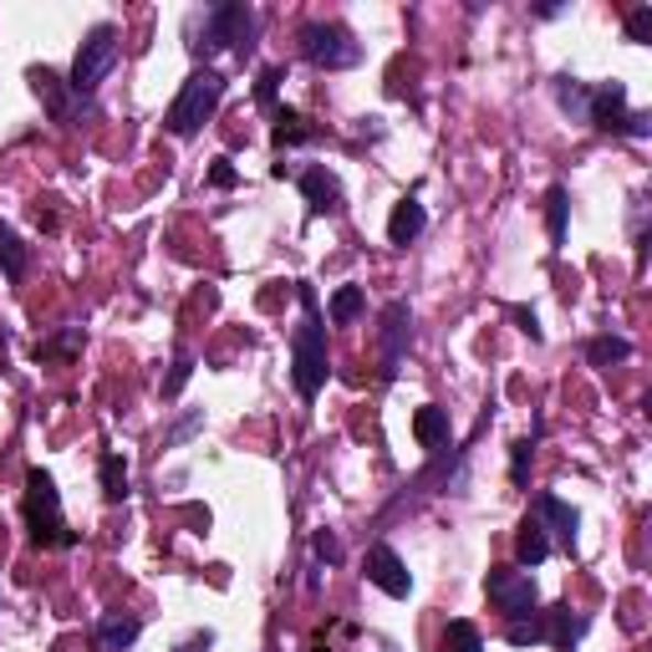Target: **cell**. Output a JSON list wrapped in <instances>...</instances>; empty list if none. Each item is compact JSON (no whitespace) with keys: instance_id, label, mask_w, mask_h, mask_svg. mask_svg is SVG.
I'll list each match as a JSON object with an SVG mask.
<instances>
[{"instance_id":"obj_9","label":"cell","mask_w":652,"mask_h":652,"mask_svg":"<svg viewBox=\"0 0 652 652\" xmlns=\"http://www.w3.org/2000/svg\"><path fill=\"white\" fill-rule=\"evenodd\" d=\"M362 571H367V581L377 586V591H387V597H408L413 591V571L403 566V556L387 541H377V546H367V556H362Z\"/></svg>"},{"instance_id":"obj_22","label":"cell","mask_w":652,"mask_h":652,"mask_svg":"<svg viewBox=\"0 0 652 652\" xmlns=\"http://www.w3.org/2000/svg\"><path fill=\"white\" fill-rule=\"evenodd\" d=\"M311 138H317V128H311V122L301 118L296 107H280V113H276V128H270V143H276L280 153H286V148L311 143Z\"/></svg>"},{"instance_id":"obj_18","label":"cell","mask_w":652,"mask_h":652,"mask_svg":"<svg viewBox=\"0 0 652 652\" xmlns=\"http://www.w3.org/2000/svg\"><path fill=\"white\" fill-rule=\"evenodd\" d=\"M546 556H551V535H546V525H541V515L531 510L515 531V560L520 566H541Z\"/></svg>"},{"instance_id":"obj_36","label":"cell","mask_w":652,"mask_h":652,"mask_svg":"<svg viewBox=\"0 0 652 652\" xmlns=\"http://www.w3.org/2000/svg\"><path fill=\"white\" fill-rule=\"evenodd\" d=\"M317 560H327V566H336V560H342V546H336L332 531H317Z\"/></svg>"},{"instance_id":"obj_2","label":"cell","mask_w":652,"mask_h":652,"mask_svg":"<svg viewBox=\"0 0 652 652\" xmlns=\"http://www.w3.org/2000/svg\"><path fill=\"white\" fill-rule=\"evenodd\" d=\"M21 520H26L31 546L41 551H72L77 546V531L62 515V490L46 469H31L26 474V500H21Z\"/></svg>"},{"instance_id":"obj_15","label":"cell","mask_w":652,"mask_h":652,"mask_svg":"<svg viewBox=\"0 0 652 652\" xmlns=\"http://www.w3.org/2000/svg\"><path fill=\"white\" fill-rule=\"evenodd\" d=\"M428 229V210L418 200H398L387 214V245H413Z\"/></svg>"},{"instance_id":"obj_5","label":"cell","mask_w":652,"mask_h":652,"mask_svg":"<svg viewBox=\"0 0 652 652\" xmlns=\"http://www.w3.org/2000/svg\"><path fill=\"white\" fill-rule=\"evenodd\" d=\"M118 52H122V41H118V26L113 21H97L87 36H82L77 56H72V93L77 97H93L97 87L107 82V72L118 67Z\"/></svg>"},{"instance_id":"obj_33","label":"cell","mask_w":652,"mask_h":652,"mask_svg":"<svg viewBox=\"0 0 652 652\" xmlns=\"http://www.w3.org/2000/svg\"><path fill=\"white\" fill-rule=\"evenodd\" d=\"M627 41H652V6H638L627 15Z\"/></svg>"},{"instance_id":"obj_25","label":"cell","mask_w":652,"mask_h":652,"mask_svg":"<svg viewBox=\"0 0 652 652\" xmlns=\"http://www.w3.org/2000/svg\"><path fill=\"white\" fill-rule=\"evenodd\" d=\"M82 342H87V336H82V327H62L56 336L36 342V352H31V357H36V362H67V357H77V352H82Z\"/></svg>"},{"instance_id":"obj_11","label":"cell","mask_w":652,"mask_h":652,"mask_svg":"<svg viewBox=\"0 0 652 652\" xmlns=\"http://www.w3.org/2000/svg\"><path fill=\"white\" fill-rule=\"evenodd\" d=\"M535 515H541V525H546V535H556L551 546L560 551H576V531H581V515H576V505H566L560 494H535Z\"/></svg>"},{"instance_id":"obj_19","label":"cell","mask_w":652,"mask_h":652,"mask_svg":"<svg viewBox=\"0 0 652 652\" xmlns=\"http://www.w3.org/2000/svg\"><path fill=\"white\" fill-rule=\"evenodd\" d=\"M97 480H103V500L107 505H122L128 500V459H122L118 449H103V459H97Z\"/></svg>"},{"instance_id":"obj_26","label":"cell","mask_w":652,"mask_h":652,"mask_svg":"<svg viewBox=\"0 0 652 652\" xmlns=\"http://www.w3.org/2000/svg\"><path fill=\"white\" fill-rule=\"evenodd\" d=\"M632 357V342L627 336H591L586 342V362L591 367H617V362H627Z\"/></svg>"},{"instance_id":"obj_10","label":"cell","mask_w":652,"mask_h":652,"mask_svg":"<svg viewBox=\"0 0 652 652\" xmlns=\"http://www.w3.org/2000/svg\"><path fill=\"white\" fill-rule=\"evenodd\" d=\"M408 327H413L408 301H387L383 317H377V357H383V377L398 373L403 352H408Z\"/></svg>"},{"instance_id":"obj_24","label":"cell","mask_w":652,"mask_h":652,"mask_svg":"<svg viewBox=\"0 0 652 652\" xmlns=\"http://www.w3.org/2000/svg\"><path fill=\"white\" fill-rule=\"evenodd\" d=\"M362 311H367V291H362V286H336L332 301H327V317H332L336 327H352Z\"/></svg>"},{"instance_id":"obj_1","label":"cell","mask_w":652,"mask_h":652,"mask_svg":"<svg viewBox=\"0 0 652 652\" xmlns=\"http://www.w3.org/2000/svg\"><path fill=\"white\" fill-rule=\"evenodd\" d=\"M301 296V327L291 336V383L301 398H317L327 377H332V352H327V327H321V307H317V291H311L307 280L296 286Z\"/></svg>"},{"instance_id":"obj_17","label":"cell","mask_w":652,"mask_h":652,"mask_svg":"<svg viewBox=\"0 0 652 652\" xmlns=\"http://www.w3.org/2000/svg\"><path fill=\"white\" fill-rule=\"evenodd\" d=\"M413 439L424 443V449H443V443L453 439L449 408H439V403H424V408L413 413Z\"/></svg>"},{"instance_id":"obj_20","label":"cell","mask_w":652,"mask_h":652,"mask_svg":"<svg viewBox=\"0 0 652 652\" xmlns=\"http://www.w3.org/2000/svg\"><path fill=\"white\" fill-rule=\"evenodd\" d=\"M0 270H6V280H26V270H31V245L15 235L6 220H0Z\"/></svg>"},{"instance_id":"obj_27","label":"cell","mask_w":652,"mask_h":652,"mask_svg":"<svg viewBox=\"0 0 652 652\" xmlns=\"http://www.w3.org/2000/svg\"><path fill=\"white\" fill-rule=\"evenodd\" d=\"M505 642H510V648H541V642H546L541 607H535V612H525V617H510V622H505Z\"/></svg>"},{"instance_id":"obj_13","label":"cell","mask_w":652,"mask_h":652,"mask_svg":"<svg viewBox=\"0 0 652 652\" xmlns=\"http://www.w3.org/2000/svg\"><path fill=\"white\" fill-rule=\"evenodd\" d=\"M138 638H143V622H138L133 612H122V607H113V612H103L93 622V648L97 652H128Z\"/></svg>"},{"instance_id":"obj_32","label":"cell","mask_w":652,"mask_h":652,"mask_svg":"<svg viewBox=\"0 0 652 652\" xmlns=\"http://www.w3.org/2000/svg\"><path fill=\"white\" fill-rule=\"evenodd\" d=\"M531 459H535V443L531 439H520L515 449H510V480L525 484V474H531Z\"/></svg>"},{"instance_id":"obj_31","label":"cell","mask_w":652,"mask_h":652,"mask_svg":"<svg viewBox=\"0 0 652 652\" xmlns=\"http://www.w3.org/2000/svg\"><path fill=\"white\" fill-rule=\"evenodd\" d=\"M200 428H204V413H184V418H179V424H173L169 434H163V449H179V443L194 439Z\"/></svg>"},{"instance_id":"obj_30","label":"cell","mask_w":652,"mask_h":652,"mask_svg":"<svg viewBox=\"0 0 652 652\" xmlns=\"http://www.w3.org/2000/svg\"><path fill=\"white\" fill-rule=\"evenodd\" d=\"M280 82H286V67H266V72H260V82H255V103L266 107V113H276Z\"/></svg>"},{"instance_id":"obj_23","label":"cell","mask_w":652,"mask_h":652,"mask_svg":"<svg viewBox=\"0 0 652 652\" xmlns=\"http://www.w3.org/2000/svg\"><path fill=\"white\" fill-rule=\"evenodd\" d=\"M546 225H551V245H566V225H571V189L566 184H551L546 194Z\"/></svg>"},{"instance_id":"obj_7","label":"cell","mask_w":652,"mask_h":652,"mask_svg":"<svg viewBox=\"0 0 652 652\" xmlns=\"http://www.w3.org/2000/svg\"><path fill=\"white\" fill-rule=\"evenodd\" d=\"M484 591H490L494 612L505 617H525L541 607V591H535V576L531 571H515V566H490V576H484Z\"/></svg>"},{"instance_id":"obj_37","label":"cell","mask_w":652,"mask_h":652,"mask_svg":"<svg viewBox=\"0 0 652 652\" xmlns=\"http://www.w3.org/2000/svg\"><path fill=\"white\" fill-rule=\"evenodd\" d=\"M173 652H214V632H210V627H204V632H189V638L179 642Z\"/></svg>"},{"instance_id":"obj_29","label":"cell","mask_w":652,"mask_h":652,"mask_svg":"<svg viewBox=\"0 0 652 652\" xmlns=\"http://www.w3.org/2000/svg\"><path fill=\"white\" fill-rule=\"evenodd\" d=\"M189 377H194V357H189V352H179V357H173V367H169V377H163V398H179V393H184L189 387Z\"/></svg>"},{"instance_id":"obj_38","label":"cell","mask_w":652,"mask_h":652,"mask_svg":"<svg viewBox=\"0 0 652 652\" xmlns=\"http://www.w3.org/2000/svg\"><path fill=\"white\" fill-rule=\"evenodd\" d=\"M622 133H627V138H648V133H652V118H648V113H627Z\"/></svg>"},{"instance_id":"obj_3","label":"cell","mask_w":652,"mask_h":652,"mask_svg":"<svg viewBox=\"0 0 652 652\" xmlns=\"http://www.w3.org/2000/svg\"><path fill=\"white\" fill-rule=\"evenodd\" d=\"M189 52L194 56H214V52H229V46H241L250 52V36H255V11L241 6V0H225V6H210L204 15H194V26H189Z\"/></svg>"},{"instance_id":"obj_12","label":"cell","mask_w":652,"mask_h":652,"mask_svg":"<svg viewBox=\"0 0 652 652\" xmlns=\"http://www.w3.org/2000/svg\"><path fill=\"white\" fill-rule=\"evenodd\" d=\"M296 189H301V200H307L311 220H321V214H336V210H342V179H336L332 169H307V173H296Z\"/></svg>"},{"instance_id":"obj_4","label":"cell","mask_w":652,"mask_h":652,"mask_svg":"<svg viewBox=\"0 0 652 652\" xmlns=\"http://www.w3.org/2000/svg\"><path fill=\"white\" fill-rule=\"evenodd\" d=\"M225 103V77L214 67H200L189 72V82L179 87V97L169 103V118H163V128H169L173 138H194L204 128V122L214 118V107Z\"/></svg>"},{"instance_id":"obj_35","label":"cell","mask_w":652,"mask_h":652,"mask_svg":"<svg viewBox=\"0 0 652 652\" xmlns=\"http://www.w3.org/2000/svg\"><path fill=\"white\" fill-rule=\"evenodd\" d=\"M210 184H214V189H235V184H241L235 163H229V159H214V163H210Z\"/></svg>"},{"instance_id":"obj_21","label":"cell","mask_w":652,"mask_h":652,"mask_svg":"<svg viewBox=\"0 0 652 652\" xmlns=\"http://www.w3.org/2000/svg\"><path fill=\"white\" fill-rule=\"evenodd\" d=\"M551 93H556V107L566 113V118L586 122V113H591V87H586L581 77H556L551 82Z\"/></svg>"},{"instance_id":"obj_39","label":"cell","mask_w":652,"mask_h":652,"mask_svg":"<svg viewBox=\"0 0 652 652\" xmlns=\"http://www.w3.org/2000/svg\"><path fill=\"white\" fill-rule=\"evenodd\" d=\"M560 652H576V648H560Z\"/></svg>"},{"instance_id":"obj_8","label":"cell","mask_w":652,"mask_h":652,"mask_svg":"<svg viewBox=\"0 0 652 652\" xmlns=\"http://www.w3.org/2000/svg\"><path fill=\"white\" fill-rule=\"evenodd\" d=\"M31 93L46 103L52 122H62V128H72V122H82V118H93V97H77V93H72V82L62 77V72H52V67H31Z\"/></svg>"},{"instance_id":"obj_34","label":"cell","mask_w":652,"mask_h":652,"mask_svg":"<svg viewBox=\"0 0 652 652\" xmlns=\"http://www.w3.org/2000/svg\"><path fill=\"white\" fill-rule=\"evenodd\" d=\"M510 321H515V327L531 336V342H541V336H546V332H541V317H535L531 307H510Z\"/></svg>"},{"instance_id":"obj_14","label":"cell","mask_w":652,"mask_h":652,"mask_svg":"<svg viewBox=\"0 0 652 652\" xmlns=\"http://www.w3.org/2000/svg\"><path fill=\"white\" fill-rule=\"evenodd\" d=\"M622 122H627V87H622V82H597V87H591V113H586V128L622 133Z\"/></svg>"},{"instance_id":"obj_6","label":"cell","mask_w":652,"mask_h":652,"mask_svg":"<svg viewBox=\"0 0 652 652\" xmlns=\"http://www.w3.org/2000/svg\"><path fill=\"white\" fill-rule=\"evenodd\" d=\"M301 56H307L317 72H346L362 62V41L342 26V21H307L301 26Z\"/></svg>"},{"instance_id":"obj_28","label":"cell","mask_w":652,"mask_h":652,"mask_svg":"<svg viewBox=\"0 0 652 652\" xmlns=\"http://www.w3.org/2000/svg\"><path fill=\"white\" fill-rule=\"evenodd\" d=\"M439 652H484V638L474 622H449L439 638Z\"/></svg>"},{"instance_id":"obj_16","label":"cell","mask_w":652,"mask_h":652,"mask_svg":"<svg viewBox=\"0 0 652 652\" xmlns=\"http://www.w3.org/2000/svg\"><path fill=\"white\" fill-rule=\"evenodd\" d=\"M541 627H546V642L551 648H576V642L586 638V617L571 612V607H551V612H541Z\"/></svg>"}]
</instances>
